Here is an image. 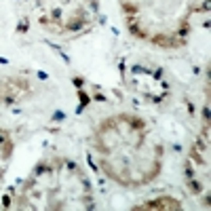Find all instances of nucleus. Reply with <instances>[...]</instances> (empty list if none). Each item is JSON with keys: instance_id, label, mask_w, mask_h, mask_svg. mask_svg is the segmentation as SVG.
Wrapping results in <instances>:
<instances>
[{"instance_id": "13", "label": "nucleus", "mask_w": 211, "mask_h": 211, "mask_svg": "<svg viewBox=\"0 0 211 211\" xmlns=\"http://www.w3.org/2000/svg\"><path fill=\"white\" fill-rule=\"evenodd\" d=\"M125 11H129V13H135V11H137V7H133V4H125Z\"/></svg>"}, {"instance_id": "7", "label": "nucleus", "mask_w": 211, "mask_h": 211, "mask_svg": "<svg viewBox=\"0 0 211 211\" xmlns=\"http://www.w3.org/2000/svg\"><path fill=\"white\" fill-rule=\"evenodd\" d=\"M63 118H66V114H63V112H55V114H53V120H57V122H61Z\"/></svg>"}, {"instance_id": "11", "label": "nucleus", "mask_w": 211, "mask_h": 211, "mask_svg": "<svg viewBox=\"0 0 211 211\" xmlns=\"http://www.w3.org/2000/svg\"><path fill=\"white\" fill-rule=\"evenodd\" d=\"M66 167H68L70 171H76V163H74V160H68V163H66Z\"/></svg>"}, {"instance_id": "18", "label": "nucleus", "mask_w": 211, "mask_h": 211, "mask_svg": "<svg viewBox=\"0 0 211 211\" xmlns=\"http://www.w3.org/2000/svg\"><path fill=\"white\" fill-rule=\"evenodd\" d=\"M89 2H91V7H93V9L97 11V0H89Z\"/></svg>"}, {"instance_id": "17", "label": "nucleus", "mask_w": 211, "mask_h": 211, "mask_svg": "<svg viewBox=\"0 0 211 211\" xmlns=\"http://www.w3.org/2000/svg\"><path fill=\"white\" fill-rule=\"evenodd\" d=\"M53 15H55V19H59V15H61V9H55V11H53Z\"/></svg>"}, {"instance_id": "10", "label": "nucleus", "mask_w": 211, "mask_h": 211, "mask_svg": "<svg viewBox=\"0 0 211 211\" xmlns=\"http://www.w3.org/2000/svg\"><path fill=\"white\" fill-rule=\"evenodd\" d=\"M74 85H76V89H83L85 80H83V78H74Z\"/></svg>"}, {"instance_id": "9", "label": "nucleus", "mask_w": 211, "mask_h": 211, "mask_svg": "<svg viewBox=\"0 0 211 211\" xmlns=\"http://www.w3.org/2000/svg\"><path fill=\"white\" fill-rule=\"evenodd\" d=\"M25 30H28V21H21L19 28H17V32H25Z\"/></svg>"}, {"instance_id": "8", "label": "nucleus", "mask_w": 211, "mask_h": 211, "mask_svg": "<svg viewBox=\"0 0 211 211\" xmlns=\"http://www.w3.org/2000/svg\"><path fill=\"white\" fill-rule=\"evenodd\" d=\"M203 120H205V122H209V108H207V106L203 108Z\"/></svg>"}, {"instance_id": "2", "label": "nucleus", "mask_w": 211, "mask_h": 211, "mask_svg": "<svg viewBox=\"0 0 211 211\" xmlns=\"http://www.w3.org/2000/svg\"><path fill=\"white\" fill-rule=\"evenodd\" d=\"M129 28H131V32H133V36H146L144 34V32H142V28H139V25H137V21H129Z\"/></svg>"}, {"instance_id": "6", "label": "nucleus", "mask_w": 211, "mask_h": 211, "mask_svg": "<svg viewBox=\"0 0 211 211\" xmlns=\"http://www.w3.org/2000/svg\"><path fill=\"white\" fill-rule=\"evenodd\" d=\"M129 122H131V127H137V129H142V127H144V122L139 120V118H131Z\"/></svg>"}, {"instance_id": "5", "label": "nucleus", "mask_w": 211, "mask_h": 211, "mask_svg": "<svg viewBox=\"0 0 211 211\" xmlns=\"http://www.w3.org/2000/svg\"><path fill=\"white\" fill-rule=\"evenodd\" d=\"M78 97H80V106H87V104H89V95L83 93L80 89H78Z\"/></svg>"}, {"instance_id": "4", "label": "nucleus", "mask_w": 211, "mask_h": 211, "mask_svg": "<svg viewBox=\"0 0 211 211\" xmlns=\"http://www.w3.org/2000/svg\"><path fill=\"white\" fill-rule=\"evenodd\" d=\"M190 190H192V192H201V190H203V186H201L198 182H194L192 177H190Z\"/></svg>"}, {"instance_id": "12", "label": "nucleus", "mask_w": 211, "mask_h": 211, "mask_svg": "<svg viewBox=\"0 0 211 211\" xmlns=\"http://www.w3.org/2000/svg\"><path fill=\"white\" fill-rule=\"evenodd\" d=\"M186 34H188V23L184 28H180V32H177V36H186Z\"/></svg>"}, {"instance_id": "1", "label": "nucleus", "mask_w": 211, "mask_h": 211, "mask_svg": "<svg viewBox=\"0 0 211 211\" xmlns=\"http://www.w3.org/2000/svg\"><path fill=\"white\" fill-rule=\"evenodd\" d=\"M135 209H180V203L173 198H158V201H150L148 205H142Z\"/></svg>"}, {"instance_id": "3", "label": "nucleus", "mask_w": 211, "mask_h": 211, "mask_svg": "<svg viewBox=\"0 0 211 211\" xmlns=\"http://www.w3.org/2000/svg\"><path fill=\"white\" fill-rule=\"evenodd\" d=\"M80 28H83V17H80V15H78V19H74V21H70V23H68V30H80Z\"/></svg>"}, {"instance_id": "16", "label": "nucleus", "mask_w": 211, "mask_h": 211, "mask_svg": "<svg viewBox=\"0 0 211 211\" xmlns=\"http://www.w3.org/2000/svg\"><path fill=\"white\" fill-rule=\"evenodd\" d=\"M192 175H194V173H192V169H190V167H186V177H188V180H190Z\"/></svg>"}, {"instance_id": "15", "label": "nucleus", "mask_w": 211, "mask_h": 211, "mask_svg": "<svg viewBox=\"0 0 211 211\" xmlns=\"http://www.w3.org/2000/svg\"><path fill=\"white\" fill-rule=\"evenodd\" d=\"M36 76H38L40 80H47V78H49V76H47V74H45V72H36Z\"/></svg>"}, {"instance_id": "14", "label": "nucleus", "mask_w": 211, "mask_h": 211, "mask_svg": "<svg viewBox=\"0 0 211 211\" xmlns=\"http://www.w3.org/2000/svg\"><path fill=\"white\" fill-rule=\"evenodd\" d=\"M2 205H4V207H11V198L9 196H2Z\"/></svg>"}]
</instances>
